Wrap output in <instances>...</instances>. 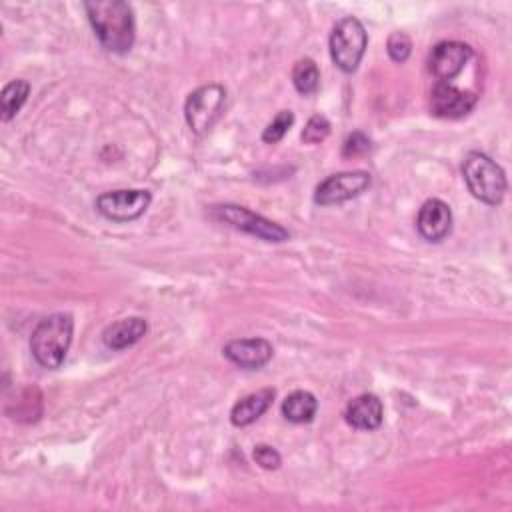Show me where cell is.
Instances as JSON below:
<instances>
[{"instance_id":"1","label":"cell","mask_w":512,"mask_h":512,"mask_svg":"<svg viewBox=\"0 0 512 512\" xmlns=\"http://www.w3.org/2000/svg\"><path fill=\"white\" fill-rule=\"evenodd\" d=\"M84 10L100 44L108 52L124 54L132 48L136 38L134 10L122 0L84 2Z\"/></svg>"},{"instance_id":"2","label":"cell","mask_w":512,"mask_h":512,"mask_svg":"<svg viewBox=\"0 0 512 512\" xmlns=\"http://www.w3.org/2000/svg\"><path fill=\"white\" fill-rule=\"evenodd\" d=\"M74 332V320L70 314L54 312L42 318L32 336H30V350L36 362L48 370H56L62 366Z\"/></svg>"},{"instance_id":"3","label":"cell","mask_w":512,"mask_h":512,"mask_svg":"<svg viewBox=\"0 0 512 512\" xmlns=\"http://www.w3.org/2000/svg\"><path fill=\"white\" fill-rule=\"evenodd\" d=\"M462 176L472 192L484 204L496 206L502 202L506 192L504 170L484 152H468L462 164Z\"/></svg>"},{"instance_id":"4","label":"cell","mask_w":512,"mask_h":512,"mask_svg":"<svg viewBox=\"0 0 512 512\" xmlns=\"http://www.w3.org/2000/svg\"><path fill=\"white\" fill-rule=\"evenodd\" d=\"M366 44H368V34L364 24L358 18L346 16L338 20L332 28L330 42H328L332 62L346 74L354 72L364 56Z\"/></svg>"},{"instance_id":"5","label":"cell","mask_w":512,"mask_h":512,"mask_svg":"<svg viewBox=\"0 0 512 512\" xmlns=\"http://www.w3.org/2000/svg\"><path fill=\"white\" fill-rule=\"evenodd\" d=\"M212 216L236 230L252 234L264 242H286L290 232L280 224L244 208L238 204H218L212 206Z\"/></svg>"},{"instance_id":"6","label":"cell","mask_w":512,"mask_h":512,"mask_svg":"<svg viewBox=\"0 0 512 512\" xmlns=\"http://www.w3.org/2000/svg\"><path fill=\"white\" fill-rule=\"evenodd\" d=\"M226 102V90L220 84H206L190 92L184 102V118L190 130L204 136L220 118Z\"/></svg>"},{"instance_id":"7","label":"cell","mask_w":512,"mask_h":512,"mask_svg":"<svg viewBox=\"0 0 512 512\" xmlns=\"http://www.w3.org/2000/svg\"><path fill=\"white\" fill-rule=\"evenodd\" d=\"M370 182H372V178H370V172H366V170H350V172L332 174L316 186L314 202L320 206L342 204L346 200L360 196L370 186Z\"/></svg>"},{"instance_id":"8","label":"cell","mask_w":512,"mask_h":512,"mask_svg":"<svg viewBox=\"0 0 512 512\" xmlns=\"http://www.w3.org/2000/svg\"><path fill=\"white\" fill-rule=\"evenodd\" d=\"M152 202L148 190H112L96 198V208L102 216L114 222H128L140 218Z\"/></svg>"},{"instance_id":"9","label":"cell","mask_w":512,"mask_h":512,"mask_svg":"<svg viewBox=\"0 0 512 512\" xmlns=\"http://www.w3.org/2000/svg\"><path fill=\"white\" fill-rule=\"evenodd\" d=\"M472 58V48L458 40L438 42L428 56V70L438 82H448L462 72L466 62Z\"/></svg>"},{"instance_id":"10","label":"cell","mask_w":512,"mask_h":512,"mask_svg":"<svg viewBox=\"0 0 512 512\" xmlns=\"http://www.w3.org/2000/svg\"><path fill=\"white\" fill-rule=\"evenodd\" d=\"M476 104L472 92L458 90L450 82H436L430 92V110L438 118H462Z\"/></svg>"},{"instance_id":"11","label":"cell","mask_w":512,"mask_h":512,"mask_svg":"<svg viewBox=\"0 0 512 512\" xmlns=\"http://www.w3.org/2000/svg\"><path fill=\"white\" fill-rule=\"evenodd\" d=\"M416 228L420 236L428 242H442L452 230V210L440 198L426 200L416 218Z\"/></svg>"},{"instance_id":"12","label":"cell","mask_w":512,"mask_h":512,"mask_svg":"<svg viewBox=\"0 0 512 512\" xmlns=\"http://www.w3.org/2000/svg\"><path fill=\"white\" fill-rule=\"evenodd\" d=\"M222 352L232 364L246 370H258L270 362L274 348L266 338H236L230 340Z\"/></svg>"},{"instance_id":"13","label":"cell","mask_w":512,"mask_h":512,"mask_svg":"<svg viewBox=\"0 0 512 512\" xmlns=\"http://www.w3.org/2000/svg\"><path fill=\"white\" fill-rule=\"evenodd\" d=\"M344 418L352 428L376 430L384 418V406L376 394H360L352 398L344 410Z\"/></svg>"},{"instance_id":"14","label":"cell","mask_w":512,"mask_h":512,"mask_svg":"<svg viewBox=\"0 0 512 512\" xmlns=\"http://www.w3.org/2000/svg\"><path fill=\"white\" fill-rule=\"evenodd\" d=\"M146 328V320L140 316L120 318L106 326V330L102 332V340L112 350H124L136 344L146 334Z\"/></svg>"},{"instance_id":"15","label":"cell","mask_w":512,"mask_h":512,"mask_svg":"<svg viewBox=\"0 0 512 512\" xmlns=\"http://www.w3.org/2000/svg\"><path fill=\"white\" fill-rule=\"evenodd\" d=\"M276 392L272 388H260L256 392H250L248 396L240 398L230 412V422L234 426H248L256 422L272 404Z\"/></svg>"},{"instance_id":"16","label":"cell","mask_w":512,"mask_h":512,"mask_svg":"<svg viewBox=\"0 0 512 512\" xmlns=\"http://www.w3.org/2000/svg\"><path fill=\"white\" fill-rule=\"evenodd\" d=\"M316 410H318V400L308 390H294L282 400V416L294 424L310 422Z\"/></svg>"},{"instance_id":"17","label":"cell","mask_w":512,"mask_h":512,"mask_svg":"<svg viewBox=\"0 0 512 512\" xmlns=\"http://www.w3.org/2000/svg\"><path fill=\"white\" fill-rule=\"evenodd\" d=\"M30 94V84L26 80H12L4 86L2 94H0V106H2V120L8 122L12 120L18 110L22 108V104L26 102Z\"/></svg>"},{"instance_id":"18","label":"cell","mask_w":512,"mask_h":512,"mask_svg":"<svg viewBox=\"0 0 512 512\" xmlns=\"http://www.w3.org/2000/svg\"><path fill=\"white\" fill-rule=\"evenodd\" d=\"M292 84L302 96H310L318 90L320 70L312 58H300L292 70Z\"/></svg>"},{"instance_id":"19","label":"cell","mask_w":512,"mask_h":512,"mask_svg":"<svg viewBox=\"0 0 512 512\" xmlns=\"http://www.w3.org/2000/svg\"><path fill=\"white\" fill-rule=\"evenodd\" d=\"M292 124H294V114H292L290 110H280V112L276 114V118L264 128L262 140H264L266 144H276V142H280V140L284 138V134L292 128Z\"/></svg>"},{"instance_id":"20","label":"cell","mask_w":512,"mask_h":512,"mask_svg":"<svg viewBox=\"0 0 512 512\" xmlns=\"http://www.w3.org/2000/svg\"><path fill=\"white\" fill-rule=\"evenodd\" d=\"M328 134H330V122H328V118L322 116V114H314V116L306 122L304 130H302V142H306V144H318V142H322Z\"/></svg>"},{"instance_id":"21","label":"cell","mask_w":512,"mask_h":512,"mask_svg":"<svg viewBox=\"0 0 512 512\" xmlns=\"http://www.w3.org/2000/svg\"><path fill=\"white\" fill-rule=\"evenodd\" d=\"M386 50L394 62H406L412 52V40L404 32H392L388 36Z\"/></svg>"},{"instance_id":"22","label":"cell","mask_w":512,"mask_h":512,"mask_svg":"<svg viewBox=\"0 0 512 512\" xmlns=\"http://www.w3.org/2000/svg\"><path fill=\"white\" fill-rule=\"evenodd\" d=\"M368 150H370V138H368L364 132H360V130L348 134L346 140H344V144H342V156H344V158L362 156V154H366Z\"/></svg>"},{"instance_id":"23","label":"cell","mask_w":512,"mask_h":512,"mask_svg":"<svg viewBox=\"0 0 512 512\" xmlns=\"http://www.w3.org/2000/svg\"><path fill=\"white\" fill-rule=\"evenodd\" d=\"M252 458L258 466H262L266 470H276L282 464V456L278 454V450L268 446V444H256L254 452H252Z\"/></svg>"}]
</instances>
